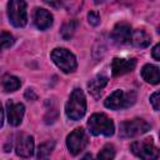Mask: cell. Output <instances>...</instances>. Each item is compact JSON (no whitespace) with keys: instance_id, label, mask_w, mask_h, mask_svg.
<instances>
[{"instance_id":"1","label":"cell","mask_w":160,"mask_h":160,"mask_svg":"<svg viewBox=\"0 0 160 160\" xmlns=\"http://www.w3.org/2000/svg\"><path fill=\"white\" fill-rule=\"evenodd\" d=\"M66 116L71 120L81 119L86 112V99L81 89H74L66 105H65Z\"/></svg>"},{"instance_id":"2","label":"cell","mask_w":160,"mask_h":160,"mask_svg":"<svg viewBox=\"0 0 160 160\" xmlns=\"http://www.w3.org/2000/svg\"><path fill=\"white\" fill-rule=\"evenodd\" d=\"M88 128H89V131L95 136L98 135L111 136L115 130L112 120L102 112L92 114L88 120Z\"/></svg>"},{"instance_id":"3","label":"cell","mask_w":160,"mask_h":160,"mask_svg":"<svg viewBox=\"0 0 160 160\" xmlns=\"http://www.w3.org/2000/svg\"><path fill=\"white\" fill-rule=\"evenodd\" d=\"M136 100V94L135 91H122V90H115L114 92H111L104 105L108 108V109H111V110H120V109H126L129 106H131Z\"/></svg>"},{"instance_id":"4","label":"cell","mask_w":160,"mask_h":160,"mask_svg":"<svg viewBox=\"0 0 160 160\" xmlns=\"http://www.w3.org/2000/svg\"><path fill=\"white\" fill-rule=\"evenodd\" d=\"M134 155L140 158L141 160H158L159 150L154 144L151 138H146L142 140H136L130 146Z\"/></svg>"},{"instance_id":"5","label":"cell","mask_w":160,"mask_h":160,"mask_svg":"<svg viewBox=\"0 0 160 160\" xmlns=\"http://www.w3.org/2000/svg\"><path fill=\"white\" fill-rule=\"evenodd\" d=\"M150 130V124L146 122L144 119H131L122 121L120 124V130H119V136L122 139L128 138H135L141 134H145L146 131Z\"/></svg>"},{"instance_id":"6","label":"cell","mask_w":160,"mask_h":160,"mask_svg":"<svg viewBox=\"0 0 160 160\" xmlns=\"http://www.w3.org/2000/svg\"><path fill=\"white\" fill-rule=\"evenodd\" d=\"M51 59L55 62V65L64 72H72L78 66L75 55L64 48L54 49L51 51Z\"/></svg>"},{"instance_id":"7","label":"cell","mask_w":160,"mask_h":160,"mask_svg":"<svg viewBox=\"0 0 160 160\" xmlns=\"http://www.w3.org/2000/svg\"><path fill=\"white\" fill-rule=\"evenodd\" d=\"M8 16L9 21L16 26L22 28L28 22V14H26V2L22 0H11L8 4Z\"/></svg>"},{"instance_id":"8","label":"cell","mask_w":160,"mask_h":160,"mask_svg":"<svg viewBox=\"0 0 160 160\" xmlns=\"http://www.w3.org/2000/svg\"><path fill=\"white\" fill-rule=\"evenodd\" d=\"M88 145V135L82 128L75 129L66 138V146L71 155H78Z\"/></svg>"},{"instance_id":"9","label":"cell","mask_w":160,"mask_h":160,"mask_svg":"<svg viewBox=\"0 0 160 160\" xmlns=\"http://www.w3.org/2000/svg\"><path fill=\"white\" fill-rule=\"evenodd\" d=\"M16 154L21 158H30L34 154V138L29 134H20L15 144Z\"/></svg>"},{"instance_id":"10","label":"cell","mask_w":160,"mask_h":160,"mask_svg":"<svg viewBox=\"0 0 160 160\" xmlns=\"http://www.w3.org/2000/svg\"><path fill=\"white\" fill-rule=\"evenodd\" d=\"M6 112L8 121L12 126H18L22 121V116L25 112V106L20 102H14L12 100H8L6 102Z\"/></svg>"},{"instance_id":"11","label":"cell","mask_w":160,"mask_h":160,"mask_svg":"<svg viewBox=\"0 0 160 160\" xmlns=\"http://www.w3.org/2000/svg\"><path fill=\"white\" fill-rule=\"evenodd\" d=\"M131 28L126 22H119L115 25L111 32V39L114 40L115 44L118 45H124L130 42L131 40Z\"/></svg>"},{"instance_id":"12","label":"cell","mask_w":160,"mask_h":160,"mask_svg":"<svg viewBox=\"0 0 160 160\" xmlns=\"http://www.w3.org/2000/svg\"><path fill=\"white\" fill-rule=\"evenodd\" d=\"M136 60L135 59H121L114 58L111 61V72L114 76H120L126 72H130L135 69Z\"/></svg>"},{"instance_id":"13","label":"cell","mask_w":160,"mask_h":160,"mask_svg":"<svg viewBox=\"0 0 160 160\" xmlns=\"http://www.w3.org/2000/svg\"><path fill=\"white\" fill-rule=\"evenodd\" d=\"M34 22H35V25H36L38 29L46 30V29H49L52 25V15L46 9L38 8V9H35Z\"/></svg>"},{"instance_id":"14","label":"cell","mask_w":160,"mask_h":160,"mask_svg":"<svg viewBox=\"0 0 160 160\" xmlns=\"http://www.w3.org/2000/svg\"><path fill=\"white\" fill-rule=\"evenodd\" d=\"M108 84V76L105 75H96L94 79H91L89 82H88V88H89V92L95 96V98H99L102 89L105 88V85Z\"/></svg>"},{"instance_id":"15","label":"cell","mask_w":160,"mask_h":160,"mask_svg":"<svg viewBox=\"0 0 160 160\" xmlns=\"http://www.w3.org/2000/svg\"><path fill=\"white\" fill-rule=\"evenodd\" d=\"M141 76L146 82L156 85V84H159V80H160L159 68L155 65H151V64H146L141 69Z\"/></svg>"},{"instance_id":"16","label":"cell","mask_w":160,"mask_h":160,"mask_svg":"<svg viewBox=\"0 0 160 160\" xmlns=\"http://www.w3.org/2000/svg\"><path fill=\"white\" fill-rule=\"evenodd\" d=\"M136 48H146L151 39L144 30H135L131 32V40H130Z\"/></svg>"},{"instance_id":"17","label":"cell","mask_w":160,"mask_h":160,"mask_svg":"<svg viewBox=\"0 0 160 160\" xmlns=\"http://www.w3.org/2000/svg\"><path fill=\"white\" fill-rule=\"evenodd\" d=\"M21 82L19 80V78L14 76V75H6L2 80V86H4V90L8 91V92H11V91H15L20 88Z\"/></svg>"},{"instance_id":"18","label":"cell","mask_w":160,"mask_h":160,"mask_svg":"<svg viewBox=\"0 0 160 160\" xmlns=\"http://www.w3.org/2000/svg\"><path fill=\"white\" fill-rule=\"evenodd\" d=\"M52 149H54V141L42 142L38 149V159L39 160H48Z\"/></svg>"},{"instance_id":"19","label":"cell","mask_w":160,"mask_h":160,"mask_svg":"<svg viewBox=\"0 0 160 160\" xmlns=\"http://www.w3.org/2000/svg\"><path fill=\"white\" fill-rule=\"evenodd\" d=\"M115 158V148L112 144H106L98 154L96 160H114Z\"/></svg>"},{"instance_id":"20","label":"cell","mask_w":160,"mask_h":160,"mask_svg":"<svg viewBox=\"0 0 160 160\" xmlns=\"http://www.w3.org/2000/svg\"><path fill=\"white\" fill-rule=\"evenodd\" d=\"M75 29H76V21L75 20H70V21L65 22L62 25V28H61V36H62V39L69 40L74 35Z\"/></svg>"},{"instance_id":"21","label":"cell","mask_w":160,"mask_h":160,"mask_svg":"<svg viewBox=\"0 0 160 160\" xmlns=\"http://www.w3.org/2000/svg\"><path fill=\"white\" fill-rule=\"evenodd\" d=\"M14 42H15V39L10 32H6V31L0 32V52L4 49H8V48L12 46Z\"/></svg>"},{"instance_id":"22","label":"cell","mask_w":160,"mask_h":160,"mask_svg":"<svg viewBox=\"0 0 160 160\" xmlns=\"http://www.w3.org/2000/svg\"><path fill=\"white\" fill-rule=\"evenodd\" d=\"M88 20H89V22H90L91 25H94V26L99 25V22H100V15H99V12H96V11H90V12L88 14Z\"/></svg>"},{"instance_id":"23","label":"cell","mask_w":160,"mask_h":160,"mask_svg":"<svg viewBox=\"0 0 160 160\" xmlns=\"http://www.w3.org/2000/svg\"><path fill=\"white\" fill-rule=\"evenodd\" d=\"M150 102L154 108V110H159V91H155L151 96H150Z\"/></svg>"},{"instance_id":"24","label":"cell","mask_w":160,"mask_h":160,"mask_svg":"<svg viewBox=\"0 0 160 160\" xmlns=\"http://www.w3.org/2000/svg\"><path fill=\"white\" fill-rule=\"evenodd\" d=\"M25 98L28 99V100H36V94L34 92V90L32 89H26V91H25Z\"/></svg>"},{"instance_id":"25","label":"cell","mask_w":160,"mask_h":160,"mask_svg":"<svg viewBox=\"0 0 160 160\" xmlns=\"http://www.w3.org/2000/svg\"><path fill=\"white\" fill-rule=\"evenodd\" d=\"M159 49H160V45H159V44H156V45L154 46V49H152V58H154L156 61L160 60V55H159V51H160V50H159Z\"/></svg>"},{"instance_id":"26","label":"cell","mask_w":160,"mask_h":160,"mask_svg":"<svg viewBox=\"0 0 160 160\" xmlns=\"http://www.w3.org/2000/svg\"><path fill=\"white\" fill-rule=\"evenodd\" d=\"M2 122H4V111H2V108L0 104V128L2 126Z\"/></svg>"},{"instance_id":"27","label":"cell","mask_w":160,"mask_h":160,"mask_svg":"<svg viewBox=\"0 0 160 160\" xmlns=\"http://www.w3.org/2000/svg\"><path fill=\"white\" fill-rule=\"evenodd\" d=\"M81 160H94V159H92V155L91 154H85Z\"/></svg>"}]
</instances>
